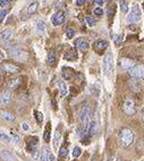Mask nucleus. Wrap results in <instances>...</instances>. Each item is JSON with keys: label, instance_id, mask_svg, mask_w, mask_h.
<instances>
[{"label": "nucleus", "instance_id": "7ed1b4c3", "mask_svg": "<svg viewBox=\"0 0 144 161\" xmlns=\"http://www.w3.org/2000/svg\"><path fill=\"white\" fill-rule=\"evenodd\" d=\"M90 115H91V108L86 104L82 108V110L79 112V119H81V123L83 124V127L86 129V126L89 124V118H90Z\"/></svg>", "mask_w": 144, "mask_h": 161}, {"label": "nucleus", "instance_id": "4468645a", "mask_svg": "<svg viewBox=\"0 0 144 161\" xmlns=\"http://www.w3.org/2000/svg\"><path fill=\"white\" fill-rule=\"evenodd\" d=\"M11 100V94L10 92H4L0 94V104H7Z\"/></svg>", "mask_w": 144, "mask_h": 161}, {"label": "nucleus", "instance_id": "39448f33", "mask_svg": "<svg viewBox=\"0 0 144 161\" xmlns=\"http://www.w3.org/2000/svg\"><path fill=\"white\" fill-rule=\"evenodd\" d=\"M131 76L136 78V79H143L144 72H143V65H136L129 69Z\"/></svg>", "mask_w": 144, "mask_h": 161}, {"label": "nucleus", "instance_id": "c85d7f7f", "mask_svg": "<svg viewBox=\"0 0 144 161\" xmlns=\"http://www.w3.org/2000/svg\"><path fill=\"white\" fill-rule=\"evenodd\" d=\"M81 154H82V149L79 146H75L74 150H73V157L74 158H78Z\"/></svg>", "mask_w": 144, "mask_h": 161}, {"label": "nucleus", "instance_id": "20e7f679", "mask_svg": "<svg viewBox=\"0 0 144 161\" xmlns=\"http://www.w3.org/2000/svg\"><path fill=\"white\" fill-rule=\"evenodd\" d=\"M123 110L124 112L127 115V116H134L136 112L135 109V103L133 100L131 99H127L126 101L124 102V106H123Z\"/></svg>", "mask_w": 144, "mask_h": 161}, {"label": "nucleus", "instance_id": "0eeeda50", "mask_svg": "<svg viewBox=\"0 0 144 161\" xmlns=\"http://www.w3.org/2000/svg\"><path fill=\"white\" fill-rule=\"evenodd\" d=\"M75 47L78 48V50L85 52L89 49V41L85 39V38H78L76 41H75Z\"/></svg>", "mask_w": 144, "mask_h": 161}, {"label": "nucleus", "instance_id": "4be33fe9", "mask_svg": "<svg viewBox=\"0 0 144 161\" xmlns=\"http://www.w3.org/2000/svg\"><path fill=\"white\" fill-rule=\"evenodd\" d=\"M48 64L50 66H53L56 64V53H55V51H49V53H48Z\"/></svg>", "mask_w": 144, "mask_h": 161}, {"label": "nucleus", "instance_id": "aec40b11", "mask_svg": "<svg viewBox=\"0 0 144 161\" xmlns=\"http://www.w3.org/2000/svg\"><path fill=\"white\" fill-rule=\"evenodd\" d=\"M38 8H39V2L35 1V2L31 4V5L27 7V14H28V15H33V14L36 13Z\"/></svg>", "mask_w": 144, "mask_h": 161}, {"label": "nucleus", "instance_id": "1a4fd4ad", "mask_svg": "<svg viewBox=\"0 0 144 161\" xmlns=\"http://www.w3.org/2000/svg\"><path fill=\"white\" fill-rule=\"evenodd\" d=\"M107 47H108V42L104 41V40H99V41L93 43V49L96 51L98 53H102V51L106 50Z\"/></svg>", "mask_w": 144, "mask_h": 161}, {"label": "nucleus", "instance_id": "58836bf2", "mask_svg": "<svg viewBox=\"0 0 144 161\" xmlns=\"http://www.w3.org/2000/svg\"><path fill=\"white\" fill-rule=\"evenodd\" d=\"M59 137H60V133L57 131V133H56V137H55V144H56V146H57V142L59 141Z\"/></svg>", "mask_w": 144, "mask_h": 161}, {"label": "nucleus", "instance_id": "ddd939ff", "mask_svg": "<svg viewBox=\"0 0 144 161\" xmlns=\"http://www.w3.org/2000/svg\"><path fill=\"white\" fill-rule=\"evenodd\" d=\"M11 35H13V31L10 30V28H6V30H4L1 34H0V39H1V41H4V42H7L9 39L11 38Z\"/></svg>", "mask_w": 144, "mask_h": 161}, {"label": "nucleus", "instance_id": "423d86ee", "mask_svg": "<svg viewBox=\"0 0 144 161\" xmlns=\"http://www.w3.org/2000/svg\"><path fill=\"white\" fill-rule=\"evenodd\" d=\"M65 11H62V10H58L57 13H55L53 14V16H52V24L55 26H58V25H61L64 22H65Z\"/></svg>", "mask_w": 144, "mask_h": 161}, {"label": "nucleus", "instance_id": "e433bc0d", "mask_svg": "<svg viewBox=\"0 0 144 161\" xmlns=\"http://www.w3.org/2000/svg\"><path fill=\"white\" fill-rule=\"evenodd\" d=\"M8 0H0V7H6V6H8Z\"/></svg>", "mask_w": 144, "mask_h": 161}, {"label": "nucleus", "instance_id": "dca6fc26", "mask_svg": "<svg viewBox=\"0 0 144 161\" xmlns=\"http://www.w3.org/2000/svg\"><path fill=\"white\" fill-rule=\"evenodd\" d=\"M58 86H59L60 95H61V96H66V95H67V93H68V86H67V84H66L64 81H59Z\"/></svg>", "mask_w": 144, "mask_h": 161}, {"label": "nucleus", "instance_id": "2f4dec72", "mask_svg": "<svg viewBox=\"0 0 144 161\" xmlns=\"http://www.w3.org/2000/svg\"><path fill=\"white\" fill-rule=\"evenodd\" d=\"M85 21H86V23H87V25H89V26H94V24H95V21H94V18H92L91 16L85 17Z\"/></svg>", "mask_w": 144, "mask_h": 161}, {"label": "nucleus", "instance_id": "79ce46f5", "mask_svg": "<svg viewBox=\"0 0 144 161\" xmlns=\"http://www.w3.org/2000/svg\"><path fill=\"white\" fill-rule=\"evenodd\" d=\"M94 4H96L99 6H102L103 5V0H94Z\"/></svg>", "mask_w": 144, "mask_h": 161}, {"label": "nucleus", "instance_id": "f257e3e1", "mask_svg": "<svg viewBox=\"0 0 144 161\" xmlns=\"http://www.w3.org/2000/svg\"><path fill=\"white\" fill-rule=\"evenodd\" d=\"M119 140H120V144L124 148H127L129 145L133 144L134 142V133L132 129L127 127H124L120 129L119 133Z\"/></svg>", "mask_w": 144, "mask_h": 161}, {"label": "nucleus", "instance_id": "cd10ccee", "mask_svg": "<svg viewBox=\"0 0 144 161\" xmlns=\"http://www.w3.org/2000/svg\"><path fill=\"white\" fill-rule=\"evenodd\" d=\"M119 2H120V8H121V11H123V13H127V11H128L127 2H126L125 0H120Z\"/></svg>", "mask_w": 144, "mask_h": 161}, {"label": "nucleus", "instance_id": "f8f14e48", "mask_svg": "<svg viewBox=\"0 0 144 161\" xmlns=\"http://www.w3.org/2000/svg\"><path fill=\"white\" fill-rule=\"evenodd\" d=\"M131 14L133 15L134 19H135V22H137V21H140V19H141L142 11H141V9H140V7H138L137 5H134V6L132 7V11H131Z\"/></svg>", "mask_w": 144, "mask_h": 161}, {"label": "nucleus", "instance_id": "9d476101", "mask_svg": "<svg viewBox=\"0 0 144 161\" xmlns=\"http://www.w3.org/2000/svg\"><path fill=\"white\" fill-rule=\"evenodd\" d=\"M0 159L2 161H17L16 157L8 150H2L0 152Z\"/></svg>", "mask_w": 144, "mask_h": 161}, {"label": "nucleus", "instance_id": "9b49d317", "mask_svg": "<svg viewBox=\"0 0 144 161\" xmlns=\"http://www.w3.org/2000/svg\"><path fill=\"white\" fill-rule=\"evenodd\" d=\"M129 86L134 92H140L142 90V82H140L136 78H133L129 81Z\"/></svg>", "mask_w": 144, "mask_h": 161}, {"label": "nucleus", "instance_id": "412c9836", "mask_svg": "<svg viewBox=\"0 0 144 161\" xmlns=\"http://www.w3.org/2000/svg\"><path fill=\"white\" fill-rule=\"evenodd\" d=\"M50 132H51V124L50 121H49L47 124V127L44 129V134H43V138H44L45 142H49V140H50Z\"/></svg>", "mask_w": 144, "mask_h": 161}, {"label": "nucleus", "instance_id": "7c9ffc66", "mask_svg": "<svg viewBox=\"0 0 144 161\" xmlns=\"http://www.w3.org/2000/svg\"><path fill=\"white\" fill-rule=\"evenodd\" d=\"M0 140H1V141H4L5 143H8V142H10V137H9L7 134H5V133H0Z\"/></svg>", "mask_w": 144, "mask_h": 161}, {"label": "nucleus", "instance_id": "a211bd4d", "mask_svg": "<svg viewBox=\"0 0 144 161\" xmlns=\"http://www.w3.org/2000/svg\"><path fill=\"white\" fill-rule=\"evenodd\" d=\"M74 75H75V73H74L70 68H66V67L62 68V76H64V78H66V79H72V78L74 77Z\"/></svg>", "mask_w": 144, "mask_h": 161}, {"label": "nucleus", "instance_id": "6e6552de", "mask_svg": "<svg viewBox=\"0 0 144 161\" xmlns=\"http://www.w3.org/2000/svg\"><path fill=\"white\" fill-rule=\"evenodd\" d=\"M4 68H5L6 72H8L10 74H16V73H18L21 70V67L18 65H16V64H14V62H5L4 64Z\"/></svg>", "mask_w": 144, "mask_h": 161}, {"label": "nucleus", "instance_id": "f03ea898", "mask_svg": "<svg viewBox=\"0 0 144 161\" xmlns=\"http://www.w3.org/2000/svg\"><path fill=\"white\" fill-rule=\"evenodd\" d=\"M102 67H103L104 74L109 76L111 74V70H112V53H111V52H108V53L104 56Z\"/></svg>", "mask_w": 144, "mask_h": 161}, {"label": "nucleus", "instance_id": "c756f323", "mask_svg": "<svg viewBox=\"0 0 144 161\" xmlns=\"http://www.w3.org/2000/svg\"><path fill=\"white\" fill-rule=\"evenodd\" d=\"M34 115H35V118L38 120V123H42L43 121V115L42 112H39V111H34Z\"/></svg>", "mask_w": 144, "mask_h": 161}, {"label": "nucleus", "instance_id": "f704fd0d", "mask_svg": "<svg viewBox=\"0 0 144 161\" xmlns=\"http://www.w3.org/2000/svg\"><path fill=\"white\" fill-rule=\"evenodd\" d=\"M94 14H95L96 16H101V15H103V10H102L100 7H98V8L94 9Z\"/></svg>", "mask_w": 144, "mask_h": 161}, {"label": "nucleus", "instance_id": "ea45409f", "mask_svg": "<svg viewBox=\"0 0 144 161\" xmlns=\"http://www.w3.org/2000/svg\"><path fill=\"white\" fill-rule=\"evenodd\" d=\"M85 0H76V6H82V5H84Z\"/></svg>", "mask_w": 144, "mask_h": 161}, {"label": "nucleus", "instance_id": "393cba45", "mask_svg": "<svg viewBox=\"0 0 144 161\" xmlns=\"http://www.w3.org/2000/svg\"><path fill=\"white\" fill-rule=\"evenodd\" d=\"M36 28H38V31L40 32V34H43L45 32V24H44V22L43 21H39L38 23H36Z\"/></svg>", "mask_w": 144, "mask_h": 161}, {"label": "nucleus", "instance_id": "2eb2a0df", "mask_svg": "<svg viewBox=\"0 0 144 161\" xmlns=\"http://www.w3.org/2000/svg\"><path fill=\"white\" fill-rule=\"evenodd\" d=\"M120 66L124 69H131V68L134 66V62L131 59H127V58H123L120 60Z\"/></svg>", "mask_w": 144, "mask_h": 161}, {"label": "nucleus", "instance_id": "c03bdc74", "mask_svg": "<svg viewBox=\"0 0 144 161\" xmlns=\"http://www.w3.org/2000/svg\"><path fill=\"white\" fill-rule=\"evenodd\" d=\"M23 129H24V131H28V126H27V124H23Z\"/></svg>", "mask_w": 144, "mask_h": 161}, {"label": "nucleus", "instance_id": "5701e85b", "mask_svg": "<svg viewBox=\"0 0 144 161\" xmlns=\"http://www.w3.org/2000/svg\"><path fill=\"white\" fill-rule=\"evenodd\" d=\"M49 153H50V150L48 148H44L42 150V152H41V155H40V161H48Z\"/></svg>", "mask_w": 144, "mask_h": 161}, {"label": "nucleus", "instance_id": "b1692460", "mask_svg": "<svg viewBox=\"0 0 144 161\" xmlns=\"http://www.w3.org/2000/svg\"><path fill=\"white\" fill-rule=\"evenodd\" d=\"M36 143H38V138L32 136V137H31V142L28 143V144H30V150H31L32 153L36 152V149H35V148H36Z\"/></svg>", "mask_w": 144, "mask_h": 161}, {"label": "nucleus", "instance_id": "37998d69", "mask_svg": "<svg viewBox=\"0 0 144 161\" xmlns=\"http://www.w3.org/2000/svg\"><path fill=\"white\" fill-rule=\"evenodd\" d=\"M18 140H19V138H18V136L16 135V134H14V133H13V141H14V142H18Z\"/></svg>", "mask_w": 144, "mask_h": 161}, {"label": "nucleus", "instance_id": "bb28decb", "mask_svg": "<svg viewBox=\"0 0 144 161\" xmlns=\"http://www.w3.org/2000/svg\"><path fill=\"white\" fill-rule=\"evenodd\" d=\"M67 155H68V149L67 148H65V146L60 148V150H59V157L60 158L65 159V158H67Z\"/></svg>", "mask_w": 144, "mask_h": 161}, {"label": "nucleus", "instance_id": "6ab92c4d", "mask_svg": "<svg viewBox=\"0 0 144 161\" xmlns=\"http://www.w3.org/2000/svg\"><path fill=\"white\" fill-rule=\"evenodd\" d=\"M21 84H22V78H15V79L9 82L8 86L10 90H16L21 86Z\"/></svg>", "mask_w": 144, "mask_h": 161}, {"label": "nucleus", "instance_id": "a18cd8bd", "mask_svg": "<svg viewBox=\"0 0 144 161\" xmlns=\"http://www.w3.org/2000/svg\"><path fill=\"white\" fill-rule=\"evenodd\" d=\"M0 70H1V66H0Z\"/></svg>", "mask_w": 144, "mask_h": 161}, {"label": "nucleus", "instance_id": "c9c22d12", "mask_svg": "<svg viewBox=\"0 0 144 161\" xmlns=\"http://www.w3.org/2000/svg\"><path fill=\"white\" fill-rule=\"evenodd\" d=\"M126 21H127V23H133V22H135V19H134V17L132 14H128L127 17H126Z\"/></svg>", "mask_w": 144, "mask_h": 161}, {"label": "nucleus", "instance_id": "4c0bfd02", "mask_svg": "<svg viewBox=\"0 0 144 161\" xmlns=\"http://www.w3.org/2000/svg\"><path fill=\"white\" fill-rule=\"evenodd\" d=\"M6 57H7V56H6V52L0 49V61L4 60V59H6Z\"/></svg>", "mask_w": 144, "mask_h": 161}, {"label": "nucleus", "instance_id": "473e14b6", "mask_svg": "<svg viewBox=\"0 0 144 161\" xmlns=\"http://www.w3.org/2000/svg\"><path fill=\"white\" fill-rule=\"evenodd\" d=\"M74 34H75V31H74L73 28H67V31H66V36H67L68 39H72V38L74 36Z\"/></svg>", "mask_w": 144, "mask_h": 161}, {"label": "nucleus", "instance_id": "a19ab883", "mask_svg": "<svg viewBox=\"0 0 144 161\" xmlns=\"http://www.w3.org/2000/svg\"><path fill=\"white\" fill-rule=\"evenodd\" d=\"M48 161H56V159H55V155L52 154V153H49V158H48Z\"/></svg>", "mask_w": 144, "mask_h": 161}, {"label": "nucleus", "instance_id": "f3484780", "mask_svg": "<svg viewBox=\"0 0 144 161\" xmlns=\"http://www.w3.org/2000/svg\"><path fill=\"white\" fill-rule=\"evenodd\" d=\"M65 59L70 60V61L76 60L77 59V53H76V51H75V49H69V50L65 53Z\"/></svg>", "mask_w": 144, "mask_h": 161}, {"label": "nucleus", "instance_id": "72a5a7b5", "mask_svg": "<svg viewBox=\"0 0 144 161\" xmlns=\"http://www.w3.org/2000/svg\"><path fill=\"white\" fill-rule=\"evenodd\" d=\"M6 16H7V10H0V22H2L5 18H6Z\"/></svg>", "mask_w": 144, "mask_h": 161}, {"label": "nucleus", "instance_id": "a878e982", "mask_svg": "<svg viewBox=\"0 0 144 161\" xmlns=\"http://www.w3.org/2000/svg\"><path fill=\"white\" fill-rule=\"evenodd\" d=\"M2 118L5 119L6 121H13L14 119H15V116L13 115V113H10V112H2Z\"/></svg>", "mask_w": 144, "mask_h": 161}]
</instances>
